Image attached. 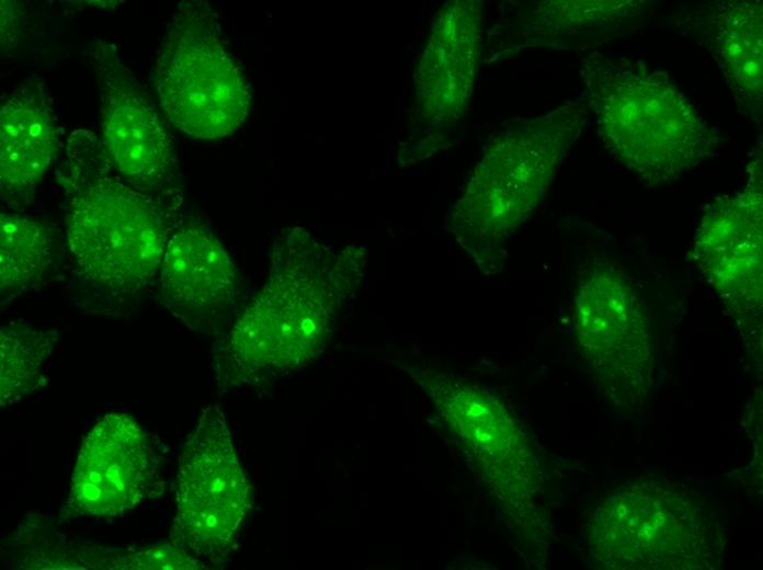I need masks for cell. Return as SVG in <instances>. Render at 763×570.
<instances>
[{"mask_svg":"<svg viewBox=\"0 0 763 570\" xmlns=\"http://www.w3.org/2000/svg\"><path fill=\"white\" fill-rule=\"evenodd\" d=\"M56 180L72 300L105 318L130 317L158 278L175 212L128 183L88 129L68 137Z\"/></svg>","mask_w":763,"mask_h":570,"instance_id":"obj_1","label":"cell"},{"mask_svg":"<svg viewBox=\"0 0 763 570\" xmlns=\"http://www.w3.org/2000/svg\"><path fill=\"white\" fill-rule=\"evenodd\" d=\"M580 72L606 149L646 182L670 184L717 153L714 127L664 71L595 50Z\"/></svg>","mask_w":763,"mask_h":570,"instance_id":"obj_2","label":"cell"},{"mask_svg":"<svg viewBox=\"0 0 763 570\" xmlns=\"http://www.w3.org/2000/svg\"><path fill=\"white\" fill-rule=\"evenodd\" d=\"M275 252L276 272L217 346V378L225 389L296 371L331 338L339 292L328 251L295 229Z\"/></svg>","mask_w":763,"mask_h":570,"instance_id":"obj_3","label":"cell"},{"mask_svg":"<svg viewBox=\"0 0 763 570\" xmlns=\"http://www.w3.org/2000/svg\"><path fill=\"white\" fill-rule=\"evenodd\" d=\"M587 533L590 555L605 569H717L727 540L702 493L657 477L617 487L595 508Z\"/></svg>","mask_w":763,"mask_h":570,"instance_id":"obj_4","label":"cell"},{"mask_svg":"<svg viewBox=\"0 0 763 570\" xmlns=\"http://www.w3.org/2000/svg\"><path fill=\"white\" fill-rule=\"evenodd\" d=\"M152 86L169 122L197 139L227 137L249 115L248 82L205 2L181 3L171 15L157 48Z\"/></svg>","mask_w":763,"mask_h":570,"instance_id":"obj_5","label":"cell"},{"mask_svg":"<svg viewBox=\"0 0 763 570\" xmlns=\"http://www.w3.org/2000/svg\"><path fill=\"white\" fill-rule=\"evenodd\" d=\"M588 113L577 104L509 128L496 142L456 205L453 224L466 249L486 265L487 252L540 202L567 149L579 137Z\"/></svg>","mask_w":763,"mask_h":570,"instance_id":"obj_6","label":"cell"},{"mask_svg":"<svg viewBox=\"0 0 763 570\" xmlns=\"http://www.w3.org/2000/svg\"><path fill=\"white\" fill-rule=\"evenodd\" d=\"M172 544L213 561L232 548L250 505V483L218 407L202 412L178 461Z\"/></svg>","mask_w":763,"mask_h":570,"instance_id":"obj_7","label":"cell"},{"mask_svg":"<svg viewBox=\"0 0 763 570\" xmlns=\"http://www.w3.org/2000/svg\"><path fill=\"white\" fill-rule=\"evenodd\" d=\"M90 59L100 94L102 142L116 171L175 212L182 201L174 142L150 95L114 46L98 38Z\"/></svg>","mask_w":763,"mask_h":570,"instance_id":"obj_8","label":"cell"},{"mask_svg":"<svg viewBox=\"0 0 763 570\" xmlns=\"http://www.w3.org/2000/svg\"><path fill=\"white\" fill-rule=\"evenodd\" d=\"M578 340L605 398L635 410L647 398L653 353L644 309L628 282L613 267L594 265L577 293Z\"/></svg>","mask_w":763,"mask_h":570,"instance_id":"obj_9","label":"cell"},{"mask_svg":"<svg viewBox=\"0 0 763 570\" xmlns=\"http://www.w3.org/2000/svg\"><path fill=\"white\" fill-rule=\"evenodd\" d=\"M742 191L713 201L694 241L696 262L749 339L762 315V158L749 166Z\"/></svg>","mask_w":763,"mask_h":570,"instance_id":"obj_10","label":"cell"},{"mask_svg":"<svg viewBox=\"0 0 763 570\" xmlns=\"http://www.w3.org/2000/svg\"><path fill=\"white\" fill-rule=\"evenodd\" d=\"M162 491L159 459L139 422L126 413H110L82 441L67 512L114 516Z\"/></svg>","mask_w":763,"mask_h":570,"instance_id":"obj_11","label":"cell"},{"mask_svg":"<svg viewBox=\"0 0 763 570\" xmlns=\"http://www.w3.org/2000/svg\"><path fill=\"white\" fill-rule=\"evenodd\" d=\"M157 282L162 306L189 328L205 332L225 321L239 283L224 246L196 224L173 229Z\"/></svg>","mask_w":763,"mask_h":570,"instance_id":"obj_12","label":"cell"},{"mask_svg":"<svg viewBox=\"0 0 763 570\" xmlns=\"http://www.w3.org/2000/svg\"><path fill=\"white\" fill-rule=\"evenodd\" d=\"M57 133L52 101L42 79L19 86L0 110L1 201L31 200L56 156Z\"/></svg>","mask_w":763,"mask_h":570,"instance_id":"obj_13","label":"cell"},{"mask_svg":"<svg viewBox=\"0 0 763 570\" xmlns=\"http://www.w3.org/2000/svg\"><path fill=\"white\" fill-rule=\"evenodd\" d=\"M479 5L447 3L434 24L418 72V96L435 121H451L464 111L476 76Z\"/></svg>","mask_w":763,"mask_h":570,"instance_id":"obj_14","label":"cell"},{"mask_svg":"<svg viewBox=\"0 0 763 570\" xmlns=\"http://www.w3.org/2000/svg\"><path fill=\"white\" fill-rule=\"evenodd\" d=\"M758 1H716L695 13L706 41L733 95L738 110L754 123L762 118L763 23Z\"/></svg>","mask_w":763,"mask_h":570,"instance_id":"obj_15","label":"cell"},{"mask_svg":"<svg viewBox=\"0 0 763 570\" xmlns=\"http://www.w3.org/2000/svg\"><path fill=\"white\" fill-rule=\"evenodd\" d=\"M61 242L45 221L25 215H0V296L8 303L56 275Z\"/></svg>","mask_w":763,"mask_h":570,"instance_id":"obj_16","label":"cell"},{"mask_svg":"<svg viewBox=\"0 0 763 570\" xmlns=\"http://www.w3.org/2000/svg\"><path fill=\"white\" fill-rule=\"evenodd\" d=\"M58 334L12 322L0 331V403L15 404L44 383L43 366L53 351Z\"/></svg>","mask_w":763,"mask_h":570,"instance_id":"obj_17","label":"cell"},{"mask_svg":"<svg viewBox=\"0 0 763 570\" xmlns=\"http://www.w3.org/2000/svg\"><path fill=\"white\" fill-rule=\"evenodd\" d=\"M125 568L128 569H198L201 563L193 559L186 550L173 545H161L147 548L128 557Z\"/></svg>","mask_w":763,"mask_h":570,"instance_id":"obj_18","label":"cell"},{"mask_svg":"<svg viewBox=\"0 0 763 570\" xmlns=\"http://www.w3.org/2000/svg\"><path fill=\"white\" fill-rule=\"evenodd\" d=\"M20 5L15 1H1V43L2 48L9 47V42H18L23 30L21 24V16L24 12L21 10L18 13ZM22 9V8H21Z\"/></svg>","mask_w":763,"mask_h":570,"instance_id":"obj_19","label":"cell"}]
</instances>
